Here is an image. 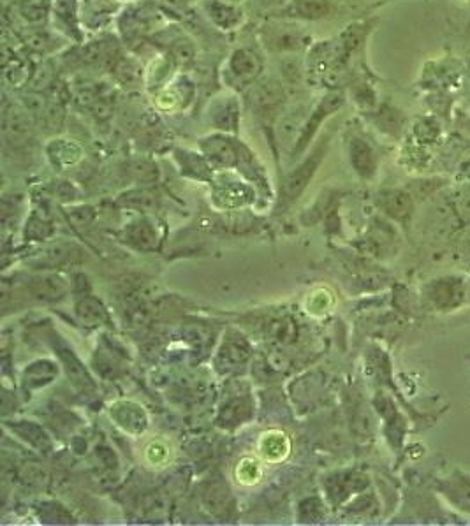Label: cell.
Instances as JSON below:
<instances>
[{
    "label": "cell",
    "mask_w": 470,
    "mask_h": 526,
    "mask_svg": "<svg viewBox=\"0 0 470 526\" xmlns=\"http://www.w3.org/2000/svg\"><path fill=\"white\" fill-rule=\"evenodd\" d=\"M421 298L439 314L456 312L469 305V280L462 275L432 278L421 287Z\"/></svg>",
    "instance_id": "277c9868"
},
{
    "label": "cell",
    "mask_w": 470,
    "mask_h": 526,
    "mask_svg": "<svg viewBox=\"0 0 470 526\" xmlns=\"http://www.w3.org/2000/svg\"><path fill=\"white\" fill-rule=\"evenodd\" d=\"M162 43H164V53L171 57L178 67L189 66L196 60V44L184 32L173 34L169 36V41Z\"/></svg>",
    "instance_id": "7402d4cb"
},
{
    "label": "cell",
    "mask_w": 470,
    "mask_h": 526,
    "mask_svg": "<svg viewBox=\"0 0 470 526\" xmlns=\"http://www.w3.org/2000/svg\"><path fill=\"white\" fill-rule=\"evenodd\" d=\"M178 66L173 62L171 57L166 53L159 55L157 59L150 62L147 67V76H145V88L150 94L154 95L164 87H168L171 81L175 80V73H177Z\"/></svg>",
    "instance_id": "ffe728a7"
},
{
    "label": "cell",
    "mask_w": 470,
    "mask_h": 526,
    "mask_svg": "<svg viewBox=\"0 0 470 526\" xmlns=\"http://www.w3.org/2000/svg\"><path fill=\"white\" fill-rule=\"evenodd\" d=\"M469 361H470V356H469Z\"/></svg>",
    "instance_id": "1f68e13d"
},
{
    "label": "cell",
    "mask_w": 470,
    "mask_h": 526,
    "mask_svg": "<svg viewBox=\"0 0 470 526\" xmlns=\"http://www.w3.org/2000/svg\"><path fill=\"white\" fill-rule=\"evenodd\" d=\"M254 6L266 15H272L277 9L284 8L289 0H252Z\"/></svg>",
    "instance_id": "4316f807"
},
{
    "label": "cell",
    "mask_w": 470,
    "mask_h": 526,
    "mask_svg": "<svg viewBox=\"0 0 470 526\" xmlns=\"http://www.w3.org/2000/svg\"><path fill=\"white\" fill-rule=\"evenodd\" d=\"M330 141V134H326L324 138L319 139L316 147L312 148V152L300 162V166L294 169L291 175L287 176L286 185H284V198L287 201H296L302 196L303 190L309 187L312 178L316 176L317 169L321 168L324 157L328 154Z\"/></svg>",
    "instance_id": "52a82bcc"
},
{
    "label": "cell",
    "mask_w": 470,
    "mask_h": 526,
    "mask_svg": "<svg viewBox=\"0 0 470 526\" xmlns=\"http://www.w3.org/2000/svg\"><path fill=\"white\" fill-rule=\"evenodd\" d=\"M265 59L252 46H238L221 67L222 85L243 95L265 76Z\"/></svg>",
    "instance_id": "7a4b0ae2"
},
{
    "label": "cell",
    "mask_w": 470,
    "mask_h": 526,
    "mask_svg": "<svg viewBox=\"0 0 470 526\" xmlns=\"http://www.w3.org/2000/svg\"><path fill=\"white\" fill-rule=\"evenodd\" d=\"M337 0H289L284 8L272 13V18H282L298 23L328 22L337 16Z\"/></svg>",
    "instance_id": "9c48e42d"
},
{
    "label": "cell",
    "mask_w": 470,
    "mask_h": 526,
    "mask_svg": "<svg viewBox=\"0 0 470 526\" xmlns=\"http://www.w3.org/2000/svg\"><path fill=\"white\" fill-rule=\"evenodd\" d=\"M469 305H470V280H469Z\"/></svg>",
    "instance_id": "f546056e"
},
{
    "label": "cell",
    "mask_w": 470,
    "mask_h": 526,
    "mask_svg": "<svg viewBox=\"0 0 470 526\" xmlns=\"http://www.w3.org/2000/svg\"><path fill=\"white\" fill-rule=\"evenodd\" d=\"M117 13L115 0H83L81 18L83 27L89 30H101L108 23L113 22Z\"/></svg>",
    "instance_id": "e0dca14e"
},
{
    "label": "cell",
    "mask_w": 470,
    "mask_h": 526,
    "mask_svg": "<svg viewBox=\"0 0 470 526\" xmlns=\"http://www.w3.org/2000/svg\"><path fill=\"white\" fill-rule=\"evenodd\" d=\"M453 208H455L456 217L462 220L465 226H470V187L456 194Z\"/></svg>",
    "instance_id": "cb8c5ba5"
},
{
    "label": "cell",
    "mask_w": 470,
    "mask_h": 526,
    "mask_svg": "<svg viewBox=\"0 0 470 526\" xmlns=\"http://www.w3.org/2000/svg\"><path fill=\"white\" fill-rule=\"evenodd\" d=\"M346 103V90H342V88H330L326 94L321 95L317 99V103L310 108L309 117L305 120L302 134H300V138L296 141L293 152H291L293 159L302 157L307 152L310 143L316 139L323 124H326V120L333 117V115H337L338 111L346 106Z\"/></svg>",
    "instance_id": "5b68a950"
},
{
    "label": "cell",
    "mask_w": 470,
    "mask_h": 526,
    "mask_svg": "<svg viewBox=\"0 0 470 526\" xmlns=\"http://www.w3.org/2000/svg\"><path fill=\"white\" fill-rule=\"evenodd\" d=\"M199 9L208 22L221 32H235L242 29L247 13L242 4L229 0H199Z\"/></svg>",
    "instance_id": "30bf717a"
},
{
    "label": "cell",
    "mask_w": 470,
    "mask_h": 526,
    "mask_svg": "<svg viewBox=\"0 0 470 526\" xmlns=\"http://www.w3.org/2000/svg\"><path fill=\"white\" fill-rule=\"evenodd\" d=\"M243 95L252 110V115H256L261 124L275 132V125L287 108L286 85L275 78L263 76Z\"/></svg>",
    "instance_id": "3957f363"
},
{
    "label": "cell",
    "mask_w": 470,
    "mask_h": 526,
    "mask_svg": "<svg viewBox=\"0 0 470 526\" xmlns=\"http://www.w3.org/2000/svg\"><path fill=\"white\" fill-rule=\"evenodd\" d=\"M229 2H236V4H243L245 0H229Z\"/></svg>",
    "instance_id": "f1b7e54d"
},
{
    "label": "cell",
    "mask_w": 470,
    "mask_h": 526,
    "mask_svg": "<svg viewBox=\"0 0 470 526\" xmlns=\"http://www.w3.org/2000/svg\"><path fill=\"white\" fill-rule=\"evenodd\" d=\"M175 161L185 176L199 180V182H213V171L215 169L210 166V162L206 161L205 155L201 152L177 148L175 150Z\"/></svg>",
    "instance_id": "d6986e66"
},
{
    "label": "cell",
    "mask_w": 470,
    "mask_h": 526,
    "mask_svg": "<svg viewBox=\"0 0 470 526\" xmlns=\"http://www.w3.org/2000/svg\"><path fill=\"white\" fill-rule=\"evenodd\" d=\"M347 154L354 173L360 176L361 180H374L379 171V155L365 136L353 132L347 138Z\"/></svg>",
    "instance_id": "7c38bea8"
},
{
    "label": "cell",
    "mask_w": 470,
    "mask_h": 526,
    "mask_svg": "<svg viewBox=\"0 0 470 526\" xmlns=\"http://www.w3.org/2000/svg\"><path fill=\"white\" fill-rule=\"evenodd\" d=\"M215 185V199L221 203L222 206L247 205L254 198V192L250 189L247 183H242L240 180H217Z\"/></svg>",
    "instance_id": "44dd1931"
},
{
    "label": "cell",
    "mask_w": 470,
    "mask_h": 526,
    "mask_svg": "<svg viewBox=\"0 0 470 526\" xmlns=\"http://www.w3.org/2000/svg\"><path fill=\"white\" fill-rule=\"evenodd\" d=\"M377 205L391 220L405 226L414 213V196L409 189H384L377 196Z\"/></svg>",
    "instance_id": "2e32d148"
},
{
    "label": "cell",
    "mask_w": 470,
    "mask_h": 526,
    "mask_svg": "<svg viewBox=\"0 0 470 526\" xmlns=\"http://www.w3.org/2000/svg\"><path fill=\"white\" fill-rule=\"evenodd\" d=\"M48 154L52 161L59 166H73L74 162L80 159V148L76 147L67 139H55L52 145L48 147Z\"/></svg>",
    "instance_id": "603a6c76"
},
{
    "label": "cell",
    "mask_w": 470,
    "mask_h": 526,
    "mask_svg": "<svg viewBox=\"0 0 470 526\" xmlns=\"http://www.w3.org/2000/svg\"><path fill=\"white\" fill-rule=\"evenodd\" d=\"M240 143L242 139L235 138L233 134L215 132L199 141V150L205 155L206 161L210 162L213 169L228 171V169H238Z\"/></svg>",
    "instance_id": "8992f818"
},
{
    "label": "cell",
    "mask_w": 470,
    "mask_h": 526,
    "mask_svg": "<svg viewBox=\"0 0 470 526\" xmlns=\"http://www.w3.org/2000/svg\"><path fill=\"white\" fill-rule=\"evenodd\" d=\"M437 493L456 511L470 516V472L455 470L437 481Z\"/></svg>",
    "instance_id": "5bb4252c"
},
{
    "label": "cell",
    "mask_w": 470,
    "mask_h": 526,
    "mask_svg": "<svg viewBox=\"0 0 470 526\" xmlns=\"http://www.w3.org/2000/svg\"><path fill=\"white\" fill-rule=\"evenodd\" d=\"M206 118L215 131L235 134L242 118L240 94L226 88L224 92L213 95L212 101L206 106Z\"/></svg>",
    "instance_id": "ba28073f"
},
{
    "label": "cell",
    "mask_w": 470,
    "mask_h": 526,
    "mask_svg": "<svg viewBox=\"0 0 470 526\" xmlns=\"http://www.w3.org/2000/svg\"><path fill=\"white\" fill-rule=\"evenodd\" d=\"M113 76L120 87L136 92L145 88V76H147V67H143L140 60L134 57H124L113 64Z\"/></svg>",
    "instance_id": "ac0fdd59"
},
{
    "label": "cell",
    "mask_w": 470,
    "mask_h": 526,
    "mask_svg": "<svg viewBox=\"0 0 470 526\" xmlns=\"http://www.w3.org/2000/svg\"><path fill=\"white\" fill-rule=\"evenodd\" d=\"M363 115L377 131L388 138L400 139L407 127L404 111L397 108L395 104L379 103L372 110L363 111Z\"/></svg>",
    "instance_id": "9a60e30c"
},
{
    "label": "cell",
    "mask_w": 470,
    "mask_h": 526,
    "mask_svg": "<svg viewBox=\"0 0 470 526\" xmlns=\"http://www.w3.org/2000/svg\"><path fill=\"white\" fill-rule=\"evenodd\" d=\"M78 314L81 319L87 322H99L104 317V310L97 301L87 300L81 301L78 305Z\"/></svg>",
    "instance_id": "484cf974"
},
{
    "label": "cell",
    "mask_w": 470,
    "mask_h": 526,
    "mask_svg": "<svg viewBox=\"0 0 470 526\" xmlns=\"http://www.w3.org/2000/svg\"><path fill=\"white\" fill-rule=\"evenodd\" d=\"M465 2H470V0H465Z\"/></svg>",
    "instance_id": "4dcf8cb0"
},
{
    "label": "cell",
    "mask_w": 470,
    "mask_h": 526,
    "mask_svg": "<svg viewBox=\"0 0 470 526\" xmlns=\"http://www.w3.org/2000/svg\"><path fill=\"white\" fill-rule=\"evenodd\" d=\"M465 252H467V256L470 257V231L469 234H467V238H465Z\"/></svg>",
    "instance_id": "83f0119b"
},
{
    "label": "cell",
    "mask_w": 470,
    "mask_h": 526,
    "mask_svg": "<svg viewBox=\"0 0 470 526\" xmlns=\"http://www.w3.org/2000/svg\"><path fill=\"white\" fill-rule=\"evenodd\" d=\"M258 41L263 52L272 57H296L298 53L309 52L314 44L303 23L272 16L259 25Z\"/></svg>",
    "instance_id": "6da1fadb"
},
{
    "label": "cell",
    "mask_w": 470,
    "mask_h": 526,
    "mask_svg": "<svg viewBox=\"0 0 470 526\" xmlns=\"http://www.w3.org/2000/svg\"><path fill=\"white\" fill-rule=\"evenodd\" d=\"M155 234L148 224H136L131 229V242L136 243L140 249H150V245L154 243Z\"/></svg>",
    "instance_id": "d4e9b609"
},
{
    "label": "cell",
    "mask_w": 470,
    "mask_h": 526,
    "mask_svg": "<svg viewBox=\"0 0 470 526\" xmlns=\"http://www.w3.org/2000/svg\"><path fill=\"white\" fill-rule=\"evenodd\" d=\"M81 6H83V0H53V29L74 43H85Z\"/></svg>",
    "instance_id": "8fae6325"
},
{
    "label": "cell",
    "mask_w": 470,
    "mask_h": 526,
    "mask_svg": "<svg viewBox=\"0 0 470 526\" xmlns=\"http://www.w3.org/2000/svg\"><path fill=\"white\" fill-rule=\"evenodd\" d=\"M118 30L124 37L125 44L133 46L140 43L154 27V13L147 6L125 8L117 18Z\"/></svg>",
    "instance_id": "4fadbf2b"
}]
</instances>
